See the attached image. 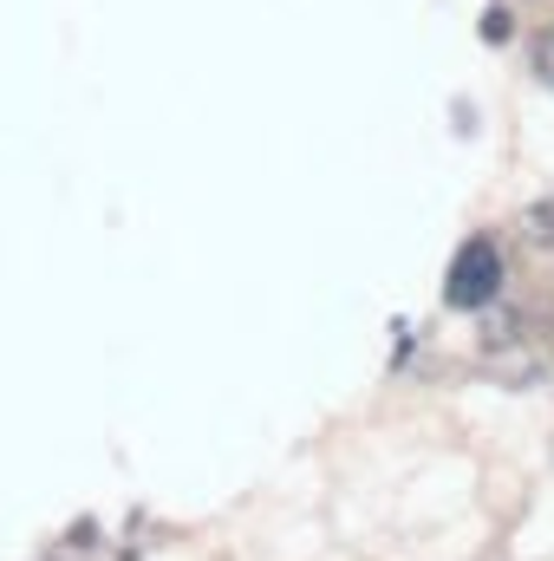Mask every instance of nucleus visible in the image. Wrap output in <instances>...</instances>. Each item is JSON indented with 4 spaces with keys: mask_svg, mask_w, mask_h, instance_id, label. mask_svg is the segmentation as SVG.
<instances>
[{
    "mask_svg": "<svg viewBox=\"0 0 554 561\" xmlns=\"http://www.w3.org/2000/svg\"><path fill=\"white\" fill-rule=\"evenodd\" d=\"M483 39H509V13H503V7L483 13Z\"/></svg>",
    "mask_w": 554,
    "mask_h": 561,
    "instance_id": "obj_2",
    "label": "nucleus"
},
{
    "mask_svg": "<svg viewBox=\"0 0 554 561\" xmlns=\"http://www.w3.org/2000/svg\"><path fill=\"white\" fill-rule=\"evenodd\" d=\"M496 294H503V255H496L489 236H476V242L457 249V262H450V275H443V300L463 307V313H476V307H489Z\"/></svg>",
    "mask_w": 554,
    "mask_h": 561,
    "instance_id": "obj_1",
    "label": "nucleus"
}]
</instances>
